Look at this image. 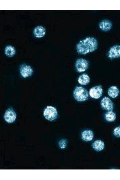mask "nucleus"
<instances>
[{
    "instance_id": "nucleus-1",
    "label": "nucleus",
    "mask_w": 120,
    "mask_h": 180,
    "mask_svg": "<svg viewBox=\"0 0 120 180\" xmlns=\"http://www.w3.org/2000/svg\"><path fill=\"white\" fill-rule=\"evenodd\" d=\"M98 46V42L96 39L89 37L80 41L76 44V49L78 54L85 55L95 50Z\"/></svg>"
},
{
    "instance_id": "nucleus-2",
    "label": "nucleus",
    "mask_w": 120,
    "mask_h": 180,
    "mask_svg": "<svg viewBox=\"0 0 120 180\" xmlns=\"http://www.w3.org/2000/svg\"><path fill=\"white\" fill-rule=\"evenodd\" d=\"M89 92L85 88L81 86H76L73 92L74 99L78 102L87 100L89 96Z\"/></svg>"
},
{
    "instance_id": "nucleus-3",
    "label": "nucleus",
    "mask_w": 120,
    "mask_h": 180,
    "mask_svg": "<svg viewBox=\"0 0 120 180\" xmlns=\"http://www.w3.org/2000/svg\"><path fill=\"white\" fill-rule=\"evenodd\" d=\"M43 115L47 120L52 121L57 118L58 112L55 107L52 106H47L44 110Z\"/></svg>"
},
{
    "instance_id": "nucleus-4",
    "label": "nucleus",
    "mask_w": 120,
    "mask_h": 180,
    "mask_svg": "<svg viewBox=\"0 0 120 180\" xmlns=\"http://www.w3.org/2000/svg\"><path fill=\"white\" fill-rule=\"evenodd\" d=\"M89 64L88 60L84 58H80L76 60L75 66L77 72L78 73H82L88 69Z\"/></svg>"
},
{
    "instance_id": "nucleus-5",
    "label": "nucleus",
    "mask_w": 120,
    "mask_h": 180,
    "mask_svg": "<svg viewBox=\"0 0 120 180\" xmlns=\"http://www.w3.org/2000/svg\"><path fill=\"white\" fill-rule=\"evenodd\" d=\"M103 90L101 85H98L94 86L89 90V94L92 98L98 99L102 96Z\"/></svg>"
},
{
    "instance_id": "nucleus-6",
    "label": "nucleus",
    "mask_w": 120,
    "mask_h": 180,
    "mask_svg": "<svg viewBox=\"0 0 120 180\" xmlns=\"http://www.w3.org/2000/svg\"><path fill=\"white\" fill-rule=\"evenodd\" d=\"M100 105L103 109L107 111L113 110L114 108V104L112 100L106 96L102 99Z\"/></svg>"
},
{
    "instance_id": "nucleus-7",
    "label": "nucleus",
    "mask_w": 120,
    "mask_h": 180,
    "mask_svg": "<svg viewBox=\"0 0 120 180\" xmlns=\"http://www.w3.org/2000/svg\"><path fill=\"white\" fill-rule=\"evenodd\" d=\"M20 70L21 75L24 78L32 76L33 72V70L30 66L24 64L20 66Z\"/></svg>"
},
{
    "instance_id": "nucleus-8",
    "label": "nucleus",
    "mask_w": 120,
    "mask_h": 180,
    "mask_svg": "<svg viewBox=\"0 0 120 180\" xmlns=\"http://www.w3.org/2000/svg\"><path fill=\"white\" fill-rule=\"evenodd\" d=\"M16 118V113L13 108H9L6 110L4 114V118L7 122L12 123L15 120Z\"/></svg>"
},
{
    "instance_id": "nucleus-9",
    "label": "nucleus",
    "mask_w": 120,
    "mask_h": 180,
    "mask_svg": "<svg viewBox=\"0 0 120 180\" xmlns=\"http://www.w3.org/2000/svg\"><path fill=\"white\" fill-rule=\"evenodd\" d=\"M108 57L111 59L120 57V45H115L111 47L108 52Z\"/></svg>"
},
{
    "instance_id": "nucleus-10",
    "label": "nucleus",
    "mask_w": 120,
    "mask_h": 180,
    "mask_svg": "<svg viewBox=\"0 0 120 180\" xmlns=\"http://www.w3.org/2000/svg\"><path fill=\"white\" fill-rule=\"evenodd\" d=\"M94 134L91 130L87 129L83 131L81 134V138L85 142L91 141L93 139Z\"/></svg>"
},
{
    "instance_id": "nucleus-11",
    "label": "nucleus",
    "mask_w": 120,
    "mask_h": 180,
    "mask_svg": "<svg viewBox=\"0 0 120 180\" xmlns=\"http://www.w3.org/2000/svg\"><path fill=\"white\" fill-rule=\"evenodd\" d=\"M112 26V23L110 21L107 20H104L101 21L99 24L100 29L104 32L110 31Z\"/></svg>"
},
{
    "instance_id": "nucleus-12",
    "label": "nucleus",
    "mask_w": 120,
    "mask_h": 180,
    "mask_svg": "<svg viewBox=\"0 0 120 180\" xmlns=\"http://www.w3.org/2000/svg\"><path fill=\"white\" fill-rule=\"evenodd\" d=\"M120 93L118 88L116 86H112L110 87L107 90V94L108 96L112 98H116Z\"/></svg>"
},
{
    "instance_id": "nucleus-13",
    "label": "nucleus",
    "mask_w": 120,
    "mask_h": 180,
    "mask_svg": "<svg viewBox=\"0 0 120 180\" xmlns=\"http://www.w3.org/2000/svg\"><path fill=\"white\" fill-rule=\"evenodd\" d=\"M90 79L88 75L85 73H83L79 76L77 79L78 83L83 86H86L89 83Z\"/></svg>"
},
{
    "instance_id": "nucleus-14",
    "label": "nucleus",
    "mask_w": 120,
    "mask_h": 180,
    "mask_svg": "<svg viewBox=\"0 0 120 180\" xmlns=\"http://www.w3.org/2000/svg\"><path fill=\"white\" fill-rule=\"evenodd\" d=\"M46 32L45 28L41 26H38L35 27L33 31L34 36L36 38H38L43 37L45 34Z\"/></svg>"
},
{
    "instance_id": "nucleus-15",
    "label": "nucleus",
    "mask_w": 120,
    "mask_h": 180,
    "mask_svg": "<svg viewBox=\"0 0 120 180\" xmlns=\"http://www.w3.org/2000/svg\"><path fill=\"white\" fill-rule=\"evenodd\" d=\"M92 148L95 151L100 152L103 150L105 147V144L104 141L100 140L94 141L92 144Z\"/></svg>"
},
{
    "instance_id": "nucleus-16",
    "label": "nucleus",
    "mask_w": 120,
    "mask_h": 180,
    "mask_svg": "<svg viewBox=\"0 0 120 180\" xmlns=\"http://www.w3.org/2000/svg\"><path fill=\"white\" fill-rule=\"evenodd\" d=\"M104 116L105 120L109 122H114L116 118V114L113 110L106 112L105 113Z\"/></svg>"
},
{
    "instance_id": "nucleus-17",
    "label": "nucleus",
    "mask_w": 120,
    "mask_h": 180,
    "mask_svg": "<svg viewBox=\"0 0 120 180\" xmlns=\"http://www.w3.org/2000/svg\"><path fill=\"white\" fill-rule=\"evenodd\" d=\"M4 52L7 56L10 57H12L16 53L15 49L12 46H7L5 48Z\"/></svg>"
},
{
    "instance_id": "nucleus-18",
    "label": "nucleus",
    "mask_w": 120,
    "mask_h": 180,
    "mask_svg": "<svg viewBox=\"0 0 120 180\" xmlns=\"http://www.w3.org/2000/svg\"><path fill=\"white\" fill-rule=\"evenodd\" d=\"M68 141L65 139H62L58 142V146L61 149H64L67 146Z\"/></svg>"
},
{
    "instance_id": "nucleus-19",
    "label": "nucleus",
    "mask_w": 120,
    "mask_h": 180,
    "mask_svg": "<svg viewBox=\"0 0 120 180\" xmlns=\"http://www.w3.org/2000/svg\"><path fill=\"white\" fill-rule=\"evenodd\" d=\"M113 135L117 138H120V126L116 127L113 130Z\"/></svg>"
}]
</instances>
